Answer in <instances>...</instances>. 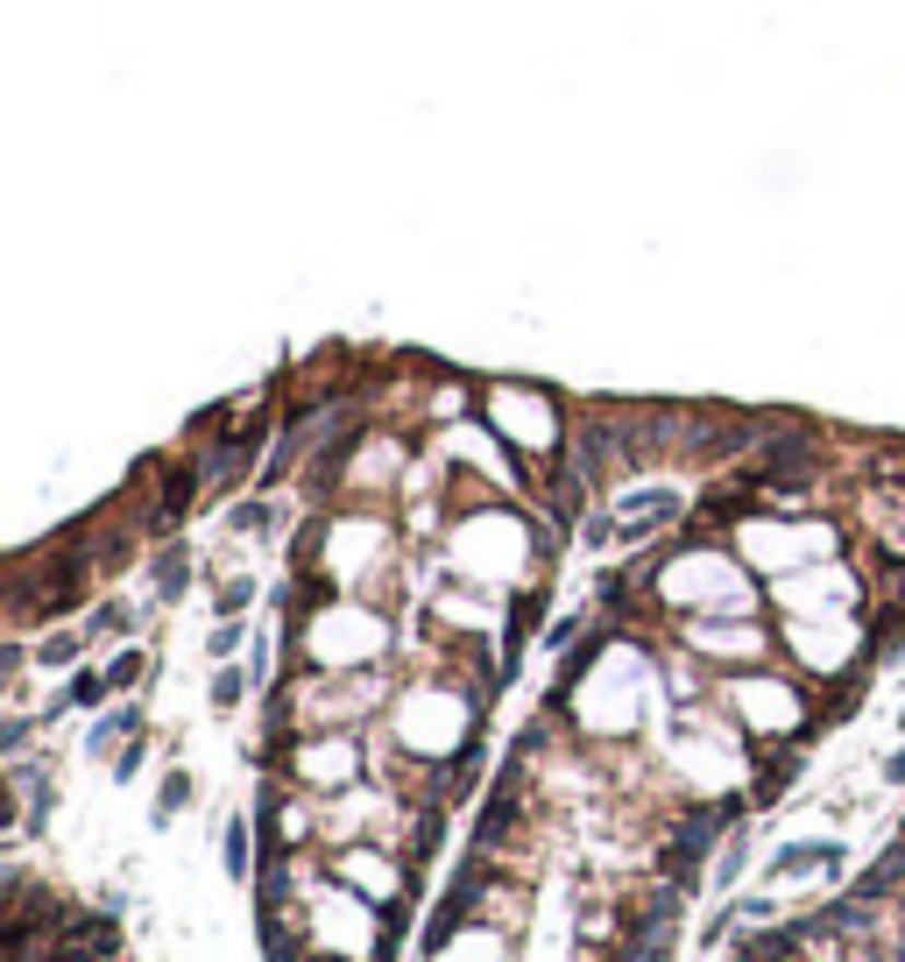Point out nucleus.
Returning a JSON list of instances; mask_svg holds the SVG:
<instances>
[{"label":"nucleus","instance_id":"nucleus-12","mask_svg":"<svg viewBox=\"0 0 905 962\" xmlns=\"http://www.w3.org/2000/svg\"><path fill=\"white\" fill-rule=\"evenodd\" d=\"M248 680H255V672H240V666H234V658H226V666L213 672V708H234V701H240V694H248Z\"/></svg>","mask_w":905,"mask_h":962},{"label":"nucleus","instance_id":"nucleus-2","mask_svg":"<svg viewBox=\"0 0 905 962\" xmlns=\"http://www.w3.org/2000/svg\"><path fill=\"white\" fill-rule=\"evenodd\" d=\"M842 842L835 835H813V842H786V849L772 856V864H764V878H792V870H835L842 864Z\"/></svg>","mask_w":905,"mask_h":962},{"label":"nucleus","instance_id":"nucleus-5","mask_svg":"<svg viewBox=\"0 0 905 962\" xmlns=\"http://www.w3.org/2000/svg\"><path fill=\"white\" fill-rule=\"evenodd\" d=\"M220 864H226V878H240V884L255 878V856H248V821H226V829H220Z\"/></svg>","mask_w":905,"mask_h":962},{"label":"nucleus","instance_id":"nucleus-15","mask_svg":"<svg viewBox=\"0 0 905 962\" xmlns=\"http://www.w3.org/2000/svg\"><path fill=\"white\" fill-rule=\"evenodd\" d=\"M580 630H587V615H560V623L545 630V644H552V652H566V644L580 637Z\"/></svg>","mask_w":905,"mask_h":962},{"label":"nucleus","instance_id":"nucleus-6","mask_svg":"<svg viewBox=\"0 0 905 962\" xmlns=\"http://www.w3.org/2000/svg\"><path fill=\"white\" fill-rule=\"evenodd\" d=\"M99 701H107V672H71V687L57 694V715H64V708H99Z\"/></svg>","mask_w":905,"mask_h":962},{"label":"nucleus","instance_id":"nucleus-9","mask_svg":"<svg viewBox=\"0 0 905 962\" xmlns=\"http://www.w3.org/2000/svg\"><path fill=\"white\" fill-rule=\"evenodd\" d=\"M99 672H107V687H114V694H128V687H142L149 658L134 652V644H120V652H114V658H107V666H99Z\"/></svg>","mask_w":905,"mask_h":962},{"label":"nucleus","instance_id":"nucleus-21","mask_svg":"<svg viewBox=\"0 0 905 962\" xmlns=\"http://www.w3.org/2000/svg\"><path fill=\"white\" fill-rule=\"evenodd\" d=\"M368 962H375V955H368Z\"/></svg>","mask_w":905,"mask_h":962},{"label":"nucleus","instance_id":"nucleus-14","mask_svg":"<svg viewBox=\"0 0 905 962\" xmlns=\"http://www.w3.org/2000/svg\"><path fill=\"white\" fill-rule=\"evenodd\" d=\"M28 736H36V722H28V715H8V729H0V750H8V758H22Z\"/></svg>","mask_w":905,"mask_h":962},{"label":"nucleus","instance_id":"nucleus-10","mask_svg":"<svg viewBox=\"0 0 905 962\" xmlns=\"http://www.w3.org/2000/svg\"><path fill=\"white\" fill-rule=\"evenodd\" d=\"M134 630V609L128 601H99L93 615H85V637H128Z\"/></svg>","mask_w":905,"mask_h":962},{"label":"nucleus","instance_id":"nucleus-4","mask_svg":"<svg viewBox=\"0 0 905 962\" xmlns=\"http://www.w3.org/2000/svg\"><path fill=\"white\" fill-rule=\"evenodd\" d=\"M743 864H750V835L736 829V835H729V842H721V849H715V870H707V892H729V884L743 878Z\"/></svg>","mask_w":905,"mask_h":962},{"label":"nucleus","instance_id":"nucleus-17","mask_svg":"<svg viewBox=\"0 0 905 962\" xmlns=\"http://www.w3.org/2000/svg\"><path fill=\"white\" fill-rule=\"evenodd\" d=\"M262 524H269V503H240L234 509V531H262Z\"/></svg>","mask_w":905,"mask_h":962},{"label":"nucleus","instance_id":"nucleus-13","mask_svg":"<svg viewBox=\"0 0 905 962\" xmlns=\"http://www.w3.org/2000/svg\"><path fill=\"white\" fill-rule=\"evenodd\" d=\"M240 637H248V630H240V623H234V615H220V623H213V637H205V652H213V658H220V666H226V658H234V652H240Z\"/></svg>","mask_w":905,"mask_h":962},{"label":"nucleus","instance_id":"nucleus-11","mask_svg":"<svg viewBox=\"0 0 905 962\" xmlns=\"http://www.w3.org/2000/svg\"><path fill=\"white\" fill-rule=\"evenodd\" d=\"M185 807H191V772H163V786H156V821L185 814Z\"/></svg>","mask_w":905,"mask_h":962},{"label":"nucleus","instance_id":"nucleus-8","mask_svg":"<svg viewBox=\"0 0 905 962\" xmlns=\"http://www.w3.org/2000/svg\"><path fill=\"white\" fill-rule=\"evenodd\" d=\"M85 652V630H50V637L36 644V666H50V672H64L71 658Z\"/></svg>","mask_w":905,"mask_h":962},{"label":"nucleus","instance_id":"nucleus-7","mask_svg":"<svg viewBox=\"0 0 905 962\" xmlns=\"http://www.w3.org/2000/svg\"><path fill=\"white\" fill-rule=\"evenodd\" d=\"M185 588H191V552H185V545H171V552L156 560V595H163V601H177Z\"/></svg>","mask_w":905,"mask_h":962},{"label":"nucleus","instance_id":"nucleus-18","mask_svg":"<svg viewBox=\"0 0 905 962\" xmlns=\"http://www.w3.org/2000/svg\"><path fill=\"white\" fill-rule=\"evenodd\" d=\"M736 913H743V920H772V899L750 892V899H736Z\"/></svg>","mask_w":905,"mask_h":962},{"label":"nucleus","instance_id":"nucleus-20","mask_svg":"<svg viewBox=\"0 0 905 962\" xmlns=\"http://www.w3.org/2000/svg\"><path fill=\"white\" fill-rule=\"evenodd\" d=\"M898 729H905V715H898Z\"/></svg>","mask_w":905,"mask_h":962},{"label":"nucleus","instance_id":"nucleus-16","mask_svg":"<svg viewBox=\"0 0 905 962\" xmlns=\"http://www.w3.org/2000/svg\"><path fill=\"white\" fill-rule=\"evenodd\" d=\"M134 772H142V736H134V743H120V758H114V786H120V778H134Z\"/></svg>","mask_w":905,"mask_h":962},{"label":"nucleus","instance_id":"nucleus-19","mask_svg":"<svg viewBox=\"0 0 905 962\" xmlns=\"http://www.w3.org/2000/svg\"><path fill=\"white\" fill-rule=\"evenodd\" d=\"M884 778H892V786H905V750H892V758H884Z\"/></svg>","mask_w":905,"mask_h":962},{"label":"nucleus","instance_id":"nucleus-1","mask_svg":"<svg viewBox=\"0 0 905 962\" xmlns=\"http://www.w3.org/2000/svg\"><path fill=\"white\" fill-rule=\"evenodd\" d=\"M736 829H743V800H715V807H693V814H679L672 842L658 849V864H666L672 884H701L707 870V849H721Z\"/></svg>","mask_w":905,"mask_h":962},{"label":"nucleus","instance_id":"nucleus-3","mask_svg":"<svg viewBox=\"0 0 905 962\" xmlns=\"http://www.w3.org/2000/svg\"><path fill=\"white\" fill-rule=\"evenodd\" d=\"M134 736H142V708H114V715H99V722H93L85 750H93V758H107L114 743H134Z\"/></svg>","mask_w":905,"mask_h":962}]
</instances>
